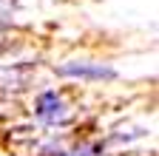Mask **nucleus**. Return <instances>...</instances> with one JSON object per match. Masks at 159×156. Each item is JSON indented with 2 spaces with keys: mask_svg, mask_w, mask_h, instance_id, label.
<instances>
[{
  "mask_svg": "<svg viewBox=\"0 0 159 156\" xmlns=\"http://www.w3.org/2000/svg\"><path fill=\"white\" fill-rule=\"evenodd\" d=\"M54 74L60 80H74V82H114L119 80V68L111 63H99V60H66L54 65Z\"/></svg>",
  "mask_w": 159,
  "mask_h": 156,
  "instance_id": "obj_1",
  "label": "nucleus"
},
{
  "mask_svg": "<svg viewBox=\"0 0 159 156\" xmlns=\"http://www.w3.org/2000/svg\"><path fill=\"white\" fill-rule=\"evenodd\" d=\"M31 111H34V119H37V122L54 128V125H63V122H66V116H68V102H66L63 91L46 88V91H40V94L34 96Z\"/></svg>",
  "mask_w": 159,
  "mask_h": 156,
  "instance_id": "obj_2",
  "label": "nucleus"
},
{
  "mask_svg": "<svg viewBox=\"0 0 159 156\" xmlns=\"http://www.w3.org/2000/svg\"><path fill=\"white\" fill-rule=\"evenodd\" d=\"M60 156H108V153H105V142H83L71 150H63Z\"/></svg>",
  "mask_w": 159,
  "mask_h": 156,
  "instance_id": "obj_3",
  "label": "nucleus"
}]
</instances>
